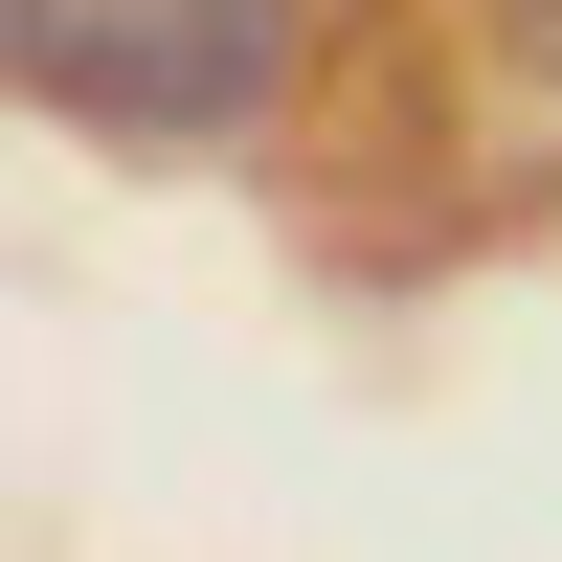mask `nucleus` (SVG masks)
<instances>
[{"label": "nucleus", "mask_w": 562, "mask_h": 562, "mask_svg": "<svg viewBox=\"0 0 562 562\" xmlns=\"http://www.w3.org/2000/svg\"><path fill=\"white\" fill-rule=\"evenodd\" d=\"M315 0H0V68L90 135H248L293 90Z\"/></svg>", "instance_id": "f257e3e1"}, {"label": "nucleus", "mask_w": 562, "mask_h": 562, "mask_svg": "<svg viewBox=\"0 0 562 562\" xmlns=\"http://www.w3.org/2000/svg\"><path fill=\"white\" fill-rule=\"evenodd\" d=\"M495 23H518V68H562V0H495Z\"/></svg>", "instance_id": "f03ea898"}]
</instances>
